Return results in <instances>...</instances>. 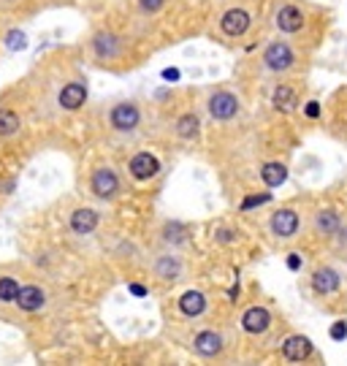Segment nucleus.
<instances>
[{"mask_svg": "<svg viewBox=\"0 0 347 366\" xmlns=\"http://www.w3.org/2000/svg\"><path fill=\"white\" fill-rule=\"evenodd\" d=\"M236 112H239L236 95H231V92H214V95L209 98V114H211L214 120H231Z\"/></svg>", "mask_w": 347, "mask_h": 366, "instance_id": "obj_1", "label": "nucleus"}, {"mask_svg": "<svg viewBox=\"0 0 347 366\" xmlns=\"http://www.w3.org/2000/svg\"><path fill=\"white\" fill-rule=\"evenodd\" d=\"M120 190V182H117V174L109 171V168H98L95 177H92V193L98 198H114Z\"/></svg>", "mask_w": 347, "mask_h": 366, "instance_id": "obj_2", "label": "nucleus"}, {"mask_svg": "<svg viewBox=\"0 0 347 366\" xmlns=\"http://www.w3.org/2000/svg\"><path fill=\"white\" fill-rule=\"evenodd\" d=\"M109 120H112V125L117 131H133L139 125V109L133 103H117L112 109V117Z\"/></svg>", "mask_w": 347, "mask_h": 366, "instance_id": "obj_3", "label": "nucleus"}, {"mask_svg": "<svg viewBox=\"0 0 347 366\" xmlns=\"http://www.w3.org/2000/svg\"><path fill=\"white\" fill-rule=\"evenodd\" d=\"M264 60H266V66L272 68V71H287L290 66H293V52H290V47L287 44H272L269 49H266V55H264Z\"/></svg>", "mask_w": 347, "mask_h": 366, "instance_id": "obj_4", "label": "nucleus"}, {"mask_svg": "<svg viewBox=\"0 0 347 366\" xmlns=\"http://www.w3.org/2000/svg\"><path fill=\"white\" fill-rule=\"evenodd\" d=\"M157 171H160V163H157V157L149 155V152H139V155L131 160V174H133L139 182L152 179Z\"/></svg>", "mask_w": 347, "mask_h": 366, "instance_id": "obj_5", "label": "nucleus"}, {"mask_svg": "<svg viewBox=\"0 0 347 366\" xmlns=\"http://www.w3.org/2000/svg\"><path fill=\"white\" fill-rule=\"evenodd\" d=\"M222 33L225 36H242V33H247V27H250V14L247 11H242V8H231L225 16H222Z\"/></svg>", "mask_w": 347, "mask_h": 366, "instance_id": "obj_6", "label": "nucleus"}, {"mask_svg": "<svg viewBox=\"0 0 347 366\" xmlns=\"http://www.w3.org/2000/svg\"><path fill=\"white\" fill-rule=\"evenodd\" d=\"M242 326H244V331H250V334H264V331L272 326V315H269V309H264V306H253V309L244 312Z\"/></svg>", "mask_w": 347, "mask_h": 366, "instance_id": "obj_7", "label": "nucleus"}, {"mask_svg": "<svg viewBox=\"0 0 347 366\" xmlns=\"http://www.w3.org/2000/svg\"><path fill=\"white\" fill-rule=\"evenodd\" d=\"M272 231L282 236V239H290L296 231H298V215L293 209H279L272 218Z\"/></svg>", "mask_w": 347, "mask_h": 366, "instance_id": "obj_8", "label": "nucleus"}, {"mask_svg": "<svg viewBox=\"0 0 347 366\" xmlns=\"http://www.w3.org/2000/svg\"><path fill=\"white\" fill-rule=\"evenodd\" d=\"M84 98H87V90H84V84H79V81H70V84H66V87L60 90V106L68 109V112H76V109L84 103Z\"/></svg>", "mask_w": 347, "mask_h": 366, "instance_id": "obj_9", "label": "nucleus"}, {"mask_svg": "<svg viewBox=\"0 0 347 366\" xmlns=\"http://www.w3.org/2000/svg\"><path fill=\"white\" fill-rule=\"evenodd\" d=\"M282 353H285L287 361H304L312 353V345H309L307 337H290V339H285Z\"/></svg>", "mask_w": 347, "mask_h": 366, "instance_id": "obj_10", "label": "nucleus"}, {"mask_svg": "<svg viewBox=\"0 0 347 366\" xmlns=\"http://www.w3.org/2000/svg\"><path fill=\"white\" fill-rule=\"evenodd\" d=\"M16 304H19V309H25V312H36V309H41L44 306V291L41 288H36V285H27V288H19L16 293V298H14Z\"/></svg>", "mask_w": 347, "mask_h": 366, "instance_id": "obj_11", "label": "nucleus"}, {"mask_svg": "<svg viewBox=\"0 0 347 366\" xmlns=\"http://www.w3.org/2000/svg\"><path fill=\"white\" fill-rule=\"evenodd\" d=\"M277 25L282 33H296V30H301V25H304V14H301L296 5H285V8H279Z\"/></svg>", "mask_w": 347, "mask_h": 366, "instance_id": "obj_12", "label": "nucleus"}, {"mask_svg": "<svg viewBox=\"0 0 347 366\" xmlns=\"http://www.w3.org/2000/svg\"><path fill=\"white\" fill-rule=\"evenodd\" d=\"M95 225H98V212H95V209H76L73 218H70L73 233H81V236H84V233H92Z\"/></svg>", "mask_w": 347, "mask_h": 366, "instance_id": "obj_13", "label": "nucleus"}, {"mask_svg": "<svg viewBox=\"0 0 347 366\" xmlns=\"http://www.w3.org/2000/svg\"><path fill=\"white\" fill-rule=\"evenodd\" d=\"M312 285H315V291L318 293H334L339 288V274L334 272V269H318L315 274H312Z\"/></svg>", "mask_w": 347, "mask_h": 366, "instance_id": "obj_14", "label": "nucleus"}, {"mask_svg": "<svg viewBox=\"0 0 347 366\" xmlns=\"http://www.w3.org/2000/svg\"><path fill=\"white\" fill-rule=\"evenodd\" d=\"M196 350H198L201 356H217V353L222 350L220 334H214V331H201V334L196 337Z\"/></svg>", "mask_w": 347, "mask_h": 366, "instance_id": "obj_15", "label": "nucleus"}, {"mask_svg": "<svg viewBox=\"0 0 347 366\" xmlns=\"http://www.w3.org/2000/svg\"><path fill=\"white\" fill-rule=\"evenodd\" d=\"M204 306H207V298H204V293H198V291L185 293V296L179 298V309H182L188 317L201 315V312H204Z\"/></svg>", "mask_w": 347, "mask_h": 366, "instance_id": "obj_16", "label": "nucleus"}, {"mask_svg": "<svg viewBox=\"0 0 347 366\" xmlns=\"http://www.w3.org/2000/svg\"><path fill=\"white\" fill-rule=\"evenodd\" d=\"M261 177H264V182H266L269 187H277V185H282V182L287 179V168H285L282 163H266V166L261 168Z\"/></svg>", "mask_w": 347, "mask_h": 366, "instance_id": "obj_17", "label": "nucleus"}, {"mask_svg": "<svg viewBox=\"0 0 347 366\" xmlns=\"http://www.w3.org/2000/svg\"><path fill=\"white\" fill-rule=\"evenodd\" d=\"M296 92L290 90V87H277L274 90V109L277 112H293L296 109Z\"/></svg>", "mask_w": 347, "mask_h": 366, "instance_id": "obj_18", "label": "nucleus"}, {"mask_svg": "<svg viewBox=\"0 0 347 366\" xmlns=\"http://www.w3.org/2000/svg\"><path fill=\"white\" fill-rule=\"evenodd\" d=\"M177 133H179L182 139H196V136H198V117H196V114H185V117H179V122H177Z\"/></svg>", "mask_w": 347, "mask_h": 366, "instance_id": "obj_19", "label": "nucleus"}, {"mask_svg": "<svg viewBox=\"0 0 347 366\" xmlns=\"http://www.w3.org/2000/svg\"><path fill=\"white\" fill-rule=\"evenodd\" d=\"M95 52H98V57H112L117 52V38L109 33H101L95 38Z\"/></svg>", "mask_w": 347, "mask_h": 366, "instance_id": "obj_20", "label": "nucleus"}, {"mask_svg": "<svg viewBox=\"0 0 347 366\" xmlns=\"http://www.w3.org/2000/svg\"><path fill=\"white\" fill-rule=\"evenodd\" d=\"M337 225H339V218H337V212H320L318 215V220H315V228H318V233H334L337 231Z\"/></svg>", "mask_w": 347, "mask_h": 366, "instance_id": "obj_21", "label": "nucleus"}, {"mask_svg": "<svg viewBox=\"0 0 347 366\" xmlns=\"http://www.w3.org/2000/svg\"><path fill=\"white\" fill-rule=\"evenodd\" d=\"M16 131H19V117L11 109H3L0 112V136H14Z\"/></svg>", "mask_w": 347, "mask_h": 366, "instance_id": "obj_22", "label": "nucleus"}, {"mask_svg": "<svg viewBox=\"0 0 347 366\" xmlns=\"http://www.w3.org/2000/svg\"><path fill=\"white\" fill-rule=\"evenodd\" d=\"M16 293H19V283L14 280V277H3L0 280V301H14L16 298Z\"/></svg>", "mask_w": 347, "mask_h": 366, "instance_id": "obj_23", "label": "nucleus"}, {"mask_svg": "<svg viewBox=\"0 0 347 366\" xmlns=\"http://www.w3.org/2000/svg\"><path fill=\"white\" fill-rule=\"evenodd\" d=\"M157 274H160L163 280H174V277L179 274V263H177L174 258H163V261L157 263Z\"/></svg>", "mask_w": 347, "mask_h": 366, "instance_id": "obj_24", "label": "nucleus"}, {"mask_svg": "<svg viewBox=\"0 0 347 366\" xmlns=\"http://www.w3.org/2000/svg\"><path fill=\"white\" fill-rule=\"evenodd\" d=\"M331 337H334V339H345V337H347V326L342 323V320H339V323L331 328Z\"/></svg>", "mask_w": 347, "mask_h": 366, "instance_id": "obj_25", "label": "nucleus"}, {"mask_svg": "<svg viewBox=\"0 0 347 366\" xmlns=\"http://www.w3.org/2000/svg\"><path fill=\"white\" fill-rule=\"evenodd\" d=\"M141 5H144L146 11H157V8L163 5V0H141Z\"/></svg>", "mask_w": 347, "mask_h": 366, "instance_id": "obj_26", "label": "nucleus"}, {"mask_svg": "<svg viewBox=\"0 0 347 366\" xmlns=\"http://www.w3.org/2000/svg\"><path fill=\"white\" fill-rule=\"evenodd\" d=\"M307 114H309V117H318V114H320V106H318V103L312 101V103L307 106Z\"/></svg>", "mask_w": 347, "mask_h": 366, "instance_id": "obj_27", "label": "nucleus"}, {"mask_svg": "<svg viewBox=\"0 0 347 366\" xmlns=\"http://www.w3.org/2000/svg\"><path fill=\"white\" fill-rule=\"evenodd\" d=\"M287 266H290V269H298V255H293V258L287 261Z\"/></svg>", "mask_w": 347, "mask_h": 366, "instance_id": "obj_28", "label": "nucleus"}]
</instances>
